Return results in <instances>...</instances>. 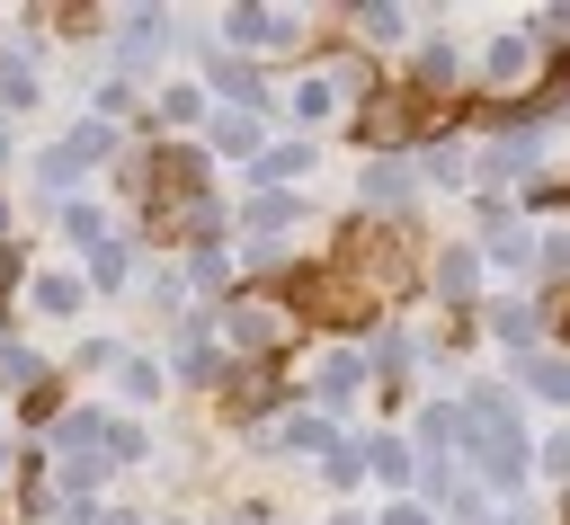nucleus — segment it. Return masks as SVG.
I'll return each instance as SVG.
<instances>
[{
  "label": "nucleus",
  "mask_w": 570,
  "mask_h": 525,
  "mask_svg": "<svg viewBox=\"0 0 570 525\" xmlns=\"http://www.w3.org/2000/svg\"><path fill=\"white\" fill-rule=\"evenodd\" d=\"M0 374H9V383H36V356H27V347H0Z\"/></svg>",
  "instance_id": "f257e3e1"
}]
</instances>
